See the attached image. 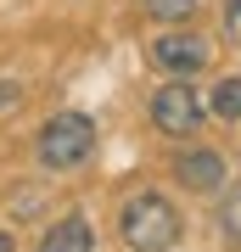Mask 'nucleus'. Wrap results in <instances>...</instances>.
I'll return each mask as SVG.
<instances>
[{"instance_id":"f257e3e1","label":"nucleus","mask_w":241,"mask_h":252,"mask_svg":"<svg viewBox=\"0 0 241 252\" xmlns=\"http://www.w3.org/2000/svg\"><path fill=\"white\" fill-rule=\"evenodd\" d=\"M118 235H124L129 252H169L179 241V213H174V202L163 190H140L118 213Z\"/></svg>"},{"instance_id":"f03ea898","label":"nucleus","mask_w":241,"mask_h":252,"mask_svg":"<svg viewBox=\"0 0 241 252\" xmlns=\"http://www.w3.org/2000/svg\"><path fill=\"white\" fill-rule=\"evenodd\" d=\"M90 152H96V124H90L84 112H56L51 124L39 129V162L56 168V174L90 162Z\"/></svg>"},{"instance_id":"7ed1b4c3","label":"nucleus","mask_w":241,"mask_h":252,"mask_svg":"<svg viewBox=\"0 0 241 252\" xmlns=\"http://www.w3.org/2000/svg\"><path fill=\"white\" fill-rule=\"evenodd\" d=\"M202 118H207V107H202V95L191 90V84H163V90L152 95V124L163 129V135H174V140L197 135Z\"/></svg>"},{"instance_id":"20e7f679","label":"nucleus","mask_w":241,"mask_h":252,"mask_svg":"<svg viewBox=\"0 0 241 252\" xmlns=\"http://www.w3.org/2000/svg\"><path fill=\"white\" fill-rule=\"evenodd\" d=\"M152 62L163 73H174V79H185V73H202L213 62V45L202 34H157L152 39Z\"/></svg>"},{"instance_id":"39448f33","label":"nucleus","mask_w":241,"mask_h":252,"mask_svg":"<svg viewBox=\"0 0 241 252\" xmlns=\"http://www.w3.org/2000/svg\"><path fill=\"white\" fill-rule=\"evenodd\" d=\"M224 174H230L224 157L207 152V146H202V152H179V157H174V180L185 185V190H197V196H213V190L224 185Z\"/></svg>"},{"instance_id":"423d86ee","label":"nucleus","mask_w":241,"mask_h":252,"mask_svg":"<svg viewBox=\"0 0 241 252\" xmlns=\"http://www.w3.org/2000/svg\"><path fill=\"white\" fill-rule=\"evenodd\" d=\"M39 252H96V235H90V224H84L79 213H68L62 224H51V230H45Z\"/></svg>"},{"instance_id":"0eeeda50","label":"nucleus","mask_w":241,"mask_h":252,"mask_svg":"<svg viewBox=\"0 0 241 252\" xmlns=\"http://www.w3.org/2000/svg\"><path fill=\"white\" fill-rule=\"evenodd\" d=\"M146 11H152L157 23H185L202 11V0H146Z\"/></svg>"},{"instance_id":"6e6552de","label":"nucleus","mask_w":241,"mask_h":252,"mask_svg":"<svg viewBox=\"0 0 241 252\" xmlns=\"http://www.w3.org/2000/svg\"><path fill=\"white\" fill-rule=\"evenodd\" d=\"M213 112L224 118V124H236V118H241V79H219V90H213Z\"/></svg>"},{"instance_id":"1a4fd4ad","label":"nucleus","mask_w":241,"mask_h":252,"mask_svg":"<svg viewBox=\"0 0 241 252\" xmlns=\"http://www.w3.org/2000/svg\"><path fill=\"white\" fill-rule=\"evenodd\" d=\"M219 219H224V230H230L236 241H241V185L230 190V196H224V213H219Z\"/></svg>"},{"instance_id":"9d476101","label":"nucleus","mask_w":241,"mask_h":252,"mask_svg":"<svg viewBox=\"0 0 241 252\" xmlns=\"http://www.w3.org/2000/svg\"><path fill=\"white\" fill-rule=\"evenodd\" d=\"M224 34L241 45V0H224Z\"/></svg>"},{"instance_id":"9b49d317","label":"nucleus","mask_w":241,"mask_h":252,"mask_svg":"<svg viewBox=\"0 0 241 252\" xmlns=\"http://www.w3.org/2000/svg\"><path fill=\"white\" fill-rule=\"evenodd\" d=\"M23 90H17V84H0V107H6V101H17Z\"/></svg>"},{"instance_id":"f8f14e48","label":"nucleus","mask_w":241,"mask_h":252,"mask_svg":"<svg viewBox=\"0 0 241 252\" xmlns=\"http://www.w3.org/2000/svg\"><path fill=\"white\" fill-rule=\"evenodd\" d=\"M0 252H17V241H11V235H6V230H0Z\"/></svg>"}]
</instances>
